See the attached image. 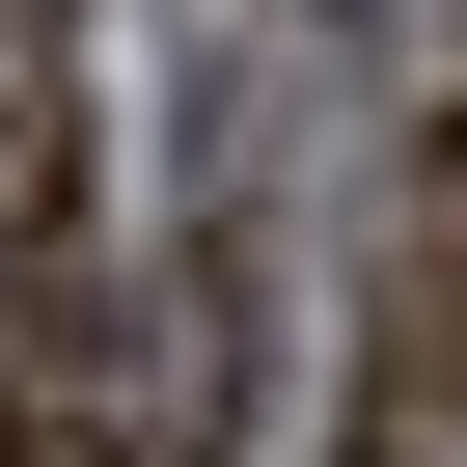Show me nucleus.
I'll use <instances>...</instances> for the list:
<instances>
[{
    "mask_svg": "<svg viewBox=\"0 0 467 467\" xmlns=\"http://www.w3.org/2000/svg\"><path fill=\"white\" fill-rule=\"evenodd\" d=\"M83 248V83H56V0H0V275Z\"/></svg>",
    "mask_w": 467,
    "mask_h": 467,
    "instance_id": "obj_1",
    "label": "nucleus"
}]
</instances>
